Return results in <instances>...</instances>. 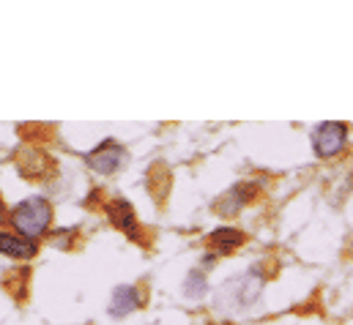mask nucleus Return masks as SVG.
Returning <instances> with one entry per match:
<instances>
[{
  "label": "nucleus",
  "mask_w": 353,
  "mask_h": 325,
  "mask_svg": "<svg viewBox=\"0 0 353 325\" xmlns=\"http://www.w3.org/2000/svg\"><path fill=\"white\" fill-rule=\"evenodd\" d=\"M123 156H126V151L118 145V143H112V140H104L96 151H90L88 154V164L96 169V172H101V175H110V172H115L121 162H123Z\"/></svg>",
  "instance_id": "obj_3"
},
{
  "label": "nucleus",
  "mask_w": 353,
  "mask_h": 325,
  "mask_svg": "<svg viewBox=\"0 0 353 325\" xmlns=\"http://www.w3.org/2000/svg\"><path fill=\"white\" fill-rule=\"evenodd\" d=\"M137 306H140V293H137V287H132V284L115 287L112 301H110V315H112V317H126V315L134 312Z\"/></svg>",
  "instance_id": "obj_5"
},
{
  "label": "nucleus",
  "mask_w": 353,
  "mask_h": 325,
  "mask_svg": "<svg viewBox=\"0 0 353 325\" xmlns=\"http://www.w3.org/2000/svg\"><path fill=\"white\" fill-rule=\"evenodd\" d=\"M50 222H52V208L44 197H28L22 200L14 211H11V224L19 235L36 241L41 238L47 230H50Z\"/></svg>",
  "instance_id": "obj_1"
},
{
  "label": "nucleus",
  "mask_w": 353,
  "mask_h": 325,
  "mask_svg": "<svg viewBox=\"0 0 353 325\" xmlns=\"http://www.w3.org/2000/svg\"><path fill=\"white\" fill-rule=\"evenodd\" d=\"M0 213H3V194H0Z\"/></svg>",
  "instance_id": "obj_9"
},
{
  "label": "nucleus",
  "mask_w": 353,
  "mask_h": 325,
  "mask_svg": "<svg viewBox=\"0 0 353 325\" xmlns=\"http://www.w3.org/2000/svg\"><path fill=\"white\" fill-rule=\"evenodd\" d=\"M107 213H110L112 224H115L118 230H123L129 238H134V241H140V238H143V235H140L137 216H134V211H132V205H129L126 200H112V202L107 205Z\"/></svg>",
  "instance_id": "obj_4"
},
{
  "label": "nucleus",
  "mask_w": 353,
  "mask_h": 325,
  "mask_svg": "<svg viewBox=\"0 0 353 325\" xmlns=\"http://www.w3.org/2000/svg\"><path fill=\"white\" fill-rule=\"evenodd\" d=\"M186 295H189V298L205 295V279L200 276V271H192V273H189V279H186Z\"/></svg>",
  "instance_id": "obj_8"
},
{
  "label": "nucleus",
  "mask_w": 353,
  "mask_h": 325,
  "mask_svg": "<svg viewBox=\"0 0 353 325\" xmlns=\"http://www.w3.org/2000/svg\"><path fill=\"white\" fill-rule=\"evenodd\" d=\"M241 244H244V235L239 230H233V227H222V230L208 235V246L216 249V251H233L236 246Z\"/></svg>",
  "instance_id": "obj_7"
},
{
  "label": "nucleus",
  "mask_w": 353,
  "mask_h": 325,
  "mask_svg": "<svg viewBox=\"0 0 353 325\" xmlns=\"http://www.w3.org/2000/svg\"><path fill=\"white\" fill-rule=\"evenodd\" d=\"M345 140H348V126L340 120H326L315 129L312 145H315V154L321 159H332L345 148Z\"/></svg>",
  "instance_id": "obj_2"
},
{
  "label": "nucleus",
  "mask_w": 353,
  "mask_h": 325,
  "mask_svg": "<svg viewBox=\"0 0 353 325\" xmlns=\"http://www.w3.org/2000/svg\"><path fill=\"white\" fill-rule=\"evenodd\" d=\"M39 251V246L25 235H14V233H0V254H8L14 260H30Z\"/></svg>",
  "instance_id": "obj_6"
}]
</instances>
